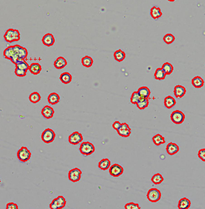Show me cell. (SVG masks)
I'll use <instances>...</instances> for the list:
<instances>
[{
  "mask_svg": "<svg viewBox=\"0 0 205 209\" xmlns=\"http://www.w3.org/2000/svg\"><path fill=\"white\" fill-rule=\"evenodd\" d=\"M13 55L10 61L15 65L19 61L25 60L28 56V51L19 45L12 46Z\"/></svg>",
  "mask_w": 205,
  "mask_h": 209,
  "instance_id": "1",
  "label": "cell"
},
{
  "mask_svg": "<svg viewBox=\"0 0 205 209\" xmlns=\"http://www.w3.org/2000/svg\"><path fill=\"white\" fill-rule=\"evenodd\" d=\"M5 40L8 43L18 42L21 39V34L18 30L9 28L4 35Z\"/></svg>",
  "mask_w": 205,
  "mask_h": 209,
  "instance_id": "2",
  "label": "cell"
},
{
  "mask_svg": "<svg viewBox=\"0 0 205 209\" xmlns=\"http://www.w3.org/2000/svg\"><path fill=\"white\" fill-rule=\"evenodd\" d=\"M17 156L18 159L22 163H27L30 160L32 156L31 152L26 147H22L18 151Z\"/></svg>",
  "mask_w": 205,
  "mask_h": 209,
  "instance_id": "3",
  "label": "cell"
},
{
  "mask_svg": "<svg viewBox=\"0 0 205 209\" xmlns=\"http://www.w3.org/2000/svg\"><path fill=\"white\" fill-rule=\"evenodd\" d=\"M80 152L83 155H90L95 152V147L90 142H83L80 147Z\"/></svg>",
  "mask_w": 205,
  "mask_h": 209,
  "instance_id": "4",
  "label": "cell"
},
{
  "mask_svg": "<svg viewBox=\"0 0 205 209\" xmlns=\"http://www.w3.org/2000/svg\"><path fill=\"white\" fill-rule=\"evenodd\" d=\"M56 137V134L54 130L51 129L47 128L41 134V139L45 143H52Z\"/></svg>",
  "mask_w": 205,
  "mask_h": 209,
  "instance_id": "5",
  "label": "cell"
},
{
  "mask_svg": "<svg viewBox=\"0 0 205 209\" xmlns=\"http://www.w3.org/2000/svg\"><path fill=\"white\" fill-rule=\"evenodd\" d=\"M161 197H162L161 192L156 188L150 189L147 193L148 200L152 203L158 202L161 199Z\"/></svg>",
  "mask_w": 205,
  "mask_h": 209,
  "instance_id": "6",
  "label": "cell"
},
{
  "mask_svg": "<svg viewBox=\"0 0 205 209\" xmlns=\"http://www.w3.org/2000/svg\"><path fill=\"white\" fill-rule=\"evenodd\" d=\"M66 200L63 196H58L50 203L49 208L51 209H62L66 207Z\"/></svg>",
  "mask_w": 205,
  "mask_h": 209,
  "instance_id": "7",
  "label": "cell"
},
{
  "mask_svg": "<svg viewBox=\"0 0 205 209\" xmlns=\"http://www.w3.org/2000/svg\"><path fill=\"white\" fill-rule=\"evenodd\" d=\"M185 119V114L179 110L174 111L171 114V120L175 124H182Z\"/></svg>",
  "mask_w": 205,
  "mask_h": 209,
  "instance_id": "8",
  "label": "cell"
},
{
  "mask_svg": "<svg viewBox=\"0 0 205 209\" xmlns=\"http://www.w3.org/2000/svg\"><path fill=\"white\" fill-rule=\"evenodd\" d=\"M82 172L79 168H73L69 172L68 178L69 180L72 182H78L81 179Z\"/></svg>",
  "mask_w": 205,
  "mask_h": 209,
  "instance_id": "9",
  "label": "cell"
},
{
  "mask_svg": "<svg viewBox=\"0 0 205 209\" xmlns=\"http://www.w3.org/2000/svg\"><path fill=\"white\" fill-rule=\"evenodd\" d=\"M124 172L122 166L118 164H114L109 168V173L112 177H120Z\"/></svg>",
  "mask_w": 205,
  "mask_h": 209,
  "instance_id": "10",
  "label": "cell"
},
{
  "mask_svg": "<svg viewBox=\"0 0 205 209\" xmlns=\"http://www.w3.org/2000/svg\"><path fill=\"white\" fill-rule=\"evenodd\" d=\"M118 134L123 138L129 137L132 133L131 128L126 123H122L120 128L117 130Z\"/></svg>",
  "mask_w": 205,
  "mask_h": 209,
  "instance_id": "11",
  "label": "cell"
},
{
  "mask_svg": "<svg viewBox=\"0 0 205 209\" xmlns=\"http://www.w3.org/2000/svg\"><path fill=\"white\" fill-rule=\"evenodd\" d=\"M83 139V136L78 132H74L69 136V143L71 145H76L82 143Z\"/></svg>",
  "mask_w": 205,
  "mask_h": 209,
  "instance_id": "12",
  "label": "cell"
},
{
  "mask_svg": "<svg viewBox=\"0 0 205 209\" xmlns=\"http://www.w3.org/2000/svg\"><path fill=\"white\" fill-rule=\"evenodd\" d=\"M42 42L44 46L47 47H51L54 45L55 42V38L51 33H46L42 38Z\"/></svg>",
  "mask_w": 205,
  "mask_h": 209,
  "instance_id": "13",
  "label": "cell"
},
{
  "mask_svg": "<svg viewBox=\"0 0 205 209\" xmlns=\"http://www.w3.org/2000/svg\"><path fill=\"white\" fill-rule=\"evenodd\" d=\"M54 113L55 111L53 108L49 106H45L41 111L42 115L46 119H50L53 118Z\"/></svg>",
  "mask_w": 205,
  "mask_h": 209,
  "instance_id": "14",
  "label": "cell"
},
{
  "mask_svg": "<svg viewBox=\"0 0 205 209\" xmlns=\"http://www.w3.org/2000/svg\"><path fill=\"white\" fill-rule=\"evenodd\" d=\"M186 92V88L182 85H176L174 88V94L176 98H182Z\"/></svg>",
  "mask_w": 205,
  "mask_h": 209,
  "instance_id": "15",
  "label": "cell"
},
{
  "mask_svg": "<svg viewBox=\"0 0 205 209\" xmlns=\"http://www.w3.org/2000/svg\"><path fill=\"white\" fill-rule=\"evenodd\" d=\"M179 147L174 143H169L166 147V152L170 155H174L179 152Z\"/></svg>",
  "mask_w": 205,
  "mask_h": 209,
  "instance_id": "16",
  "label": "cell"
},
{
  "mask_svg": "<svg viewBox=\"0 0 205 209\" xmlns=\"http://www.w3.org/2000/svg\"><path fill=\"white\" fill-rule=\"evenodd\" d=\"M68 65L67 60L62 56L58 57L54 62V67L57 69H62Z\"/></svg>",
  "mask_w": 205,
  "mask_h": 209,
  "instance_id": "17",
  "label": "cell"
},
{
  "mask_svg": "<svg viewBox=\"0 0 205 209\" xmlns=\"http://www.w3.org/2000/svg\"><path fill=\"white\" fill-rule=\"evenodd\" d=\"M42 70L41 65L38 63H33L30 65L29 71L32 74L38 75Z\"/></svg>",
  "mask_w": 205,
  "mask_h": 209,
  "instance_id": "18",
  "label": "cell"
},
{
  "mask_svg": "<svg viewBox=\"0 0 205 209\" xmlns=\"http://www.w3.org/2000/svg\"><path fill=\"white\" fill-rule=\"evenodd\" d=\"M150 15L153 19H157L162 16V12L159 7L155 6L151 8L150 11Z\"/></svg>",
  "mask_w": 205,
  "mask_h": 209,
  "instance_id": "19",
  "label": "cell"
},
{
  "mask_svg": "<svg viewBox=\"0 0 205 209\" xmlns=\"http://www.w3.org/2000/svg\"><path fill=\"white\" fill-rule=\"evenodd\" d=\"M137 92L138 93L139 95L146 99H149L150 95H151V91L147 86H142L138 88Z\"/></svg>",
  "mask_w": 205,
  "mask_h": 209,
  "instance_id": "20",
  "label": "cell"
},
{
  "mask_svg": "<svg viewBox=\"0 0 205 209\" xmlns=\"http://www.w3.org/2000/svg\"><path fill=\"white\" fill-rule=\"evenodd\" d=\"M60 80L62 83L65 85L69 84L72 81V75L68 72H63L60 76Z\"/></svg>",
  "mask_w": 205,
  "mask_h": 209,
  "instance_id": "21",
  "label": "cell"
},
{
  "mask_svg": "<svg viewBox=\"0 0 205 209\" xmlns=\"http://www.w3.org/2000/svg\"><path fill=\"white\" fill-rule=\"evenodd\" d=\"M191 205L190 201L187 198H183L179 200L178 205L179 209H188Z\"/></svg>",
  "mask_w": 205,
  "mask_h": 209,
  "instance_id": "22",
  "label": "cell"
},
{
  "mask_svg": "<svg viewBox=\"0 0 205 209\" xmlns=\"http://www.w3.org/2000/svg\"><path fill=\"white\" fill-rule=\"evenodd\" d=\"M176 104V101L174 98L171 96L166 97L164 99V105L168 109L173 108Z\"/></svg>",
  "mask_w": 205,
  "mask_h": 209,
  "instance_id": "23",
  "label": "cell"
},
{
  "mask_svg": "<svg viewBox=\"0 0 205 209\" xmlns=\"http://www.w3.org/2000/svg\"><path fill=\"white\" fill-rule=\"evenodd\" d=\"M204 81L200 76H196L192 80V85L196 88H201L204 86Z\"/></svg>",
  "mask_w": 205,
  "mask_h": 209,
  "instance_id": "24",
  "label": "cell"
},
{
  "mask_svg": "<svg viewBox=\"0 0 205 209\" xmlns=\"http://www.w3.org/2000/svg\"><path fill=\"white\" fill-rule=\"evenodd\" d=\"M60 96L57 93L53 92L51 93L48 97V101L50 104H52V105H55V104H57L60 102Z\"/></svg>",
  "mask_w": 205,
  "mask_h": 209,
  "instance_id": "25",
  "label": "cell"
},
{
  "mask_svg": "<svg viewBox=\"0 0 205 209\" xmlns=\"http://www.w3.org/2000/svg\"><path fill=\"white\" fill-rule=\"evenodd\" d=\"M111 166V163L108 159H102L98 164V167L101 170H107Z\"/></svg>",
  "mask_w": 205,
  "mask_h": 209,
  "instance_id": "26",
  "label": "cell"
},
{
  "mask_svg": "<svg viewBox=\"0 0 205 209\" xmlns=\"http://www.w3.org/2000/svg\"><path fill=\"white\" fill-rule=\"evenodd\" d=\"M113 57L117 61L121 62L125 59L126 53L121 49H118L116 51H115V53H113Z\"/></svg>",
  "mask_w": 205,
  "mask_h": 209,
  "instance_id": "27",
  "label": "cell"
},
{
  "mask_svg": "<svg viewBox=\"0 0 205 209\" xmlns=\"http://www.w3.org/2000/svg\"><path fill=\"white\" fill-rule=\"evenodd\" d=\"M152 141L156 146H160L165 143V138L160 134H157L152 137Z\"/></svg>",
  "mask_w": 205,
  "mask_h": 209,
  "instance_id": "28",
  "label": "cell"
},
{
  "mask_svg": "<svg viewBox=\"0 0 205 209\" xmlns=\"http://www.w3.org/2000/svg\"><path fill=\"white\" fill-rule=\"evenodd\" d=\"M136 105L137 108L140 110H143L146 109L149 106V99L142 97L139 100V102L136 104Z\"/></svg>",
  "mask_w": 205,
  "mask_h": 209,
  "instance_id": "29",
  "label": "cell"
},
{
  "mask_svg": "<svg viewBox=\"0 0 205 209\" xmlns=\"http://www.w3.org/2000/svg\"><path fill=\"white\" fill-rule=\"evenodd\" d=\"M93 63H94L93 59L91 56H85L82 58V64L83 65V66L87 68L92 67Z\"/></svg>",
  "mask_w": 205,
  "mask_h": 209,
  "instance_id": "30",
  "label": "cell"
},
{
  "mask_svg": "<svg viewBox=\"0 0 205 209\" xmlns=\"http://www.w3.org/2000/svg\"><path fill=\"white\" fill-rule=\"evenodd\" d=\"M162 69L164 71L166 75H170L172 73L174 70V67L169 62H165L163 64Z\"/></svg>",
  "mask_w": 205,
  "mask_h": 209,
  "instance_id": "31",
  "label": "cell"
},
{
  "mask_svg": "<svg viewBox=\"0 0 205 209\" xmlns=\"http://www.w3.org/2000/svg\"><path fill=\"white\" fill-rule=\"evenodd\" d=\"M29 67H30V65L25 60L19 61L16 64V68L20 69V70H25L27 72L29 70Z\"/></svg>",
  "mask_w": 205,
  "mask_h": 209,
  "instance_id": "32",
  "label": "cell"
},
{
  "mask_svg": "<svg viewBox=\"0 0 205 209\" xmlns=\"http://www.w3.org/2000/svg\"><path fill=\"white\" fill-rule=\"evenodd\" d=\"M166 74L162 68H158L156 69L154 74V77L157 80H163L165 78Z\"/></svg>",
  "mask_w": 205,
  "mask_h": 209,
  "instance_id": "33",
  "label": "cell"
},
{
  "mask_svg": "<svg viewBox=\"0 0 205 209\" xmlns=\"http://www.w3.org/2000/svg\"><path fill=\"white\" fill-rule=\"evenodd\" d=\"M41 95L38 94V92H37V91H35V92L32 93L30 95V97H29L30 101L32 103H33V104L38 103V102L41 100Z\"/></svg>",
  "mask_w": 205,
  "mask_h": 209,
  "instance_id": "34",
  "label": "cell"
},
{
  "mask_svg": "<svg viewBox=\"0 0 205 209\" xmlns=\"http://www.w3.org/2000/svg\"><path fill=\"white\" fill-rule=\"evenodd\" d=\"M163 181V177L160 173H157L155 175H154L151 178V182L154 184L156 185L160 184Z\"/></svg>",
  "mask_w": 205,
  "mask_h": 209,
  "instance_id": "35",
  "label": "cell"
},
{
  "mask_svg": "<svg viewBox=\"0 0 205 209\" xmlns=\"http://www.w3.org/2000/svg\"><path fill=\"white\" fill-rule=\"evenodd\" d=\"M163 40L167 44H171L175 41V36L171 33H168L164 35Z\"/></svg>",
  "mask_w": 205,
  "mask_h": 209,
  "instance_id": "36",
  "label": "cell"
},
{
  "mask_svg": "<svg viewBox=\"0 0 205 209\" xmlns=\"http://www.w3.org/2000/svg\"><path fill=\"white\" fill-rule=\"evenodd\" d=\"M141 98H142V97H141L139 95V94H138L137 91H134V92H133V94L131 96L130 102L133 104H137L139 102V100H140Z\"/></svg>",
  "mask_w": 205,
  "mask_h": 209,
  "instance_id": "37",
  "label": "cell"
},
{
  "mask_svg": "<svg viewBox=\"0 0 205 209\" xmlns=\"http://www.w3.org/2000/svg\"><path fill=\"white\" fill-rule=\"evenodd\" d=\"M125 209H140L139 205L138 203H135L133 202L128 203L124 206Z\"/></svg>",
  "mask_w": 205,
  "mask_h": 209,
  "instance_id": "38",
  "label": "cell"
},
{
  "mask_svg": "<svg viewBox=\"0 0 205 209\" xmlns=\"http://www.w3.org/2000/svg\"><path fill=\"white\" fill-rule=\"evenodd\" d=\"M199 158L203 162H205V148H202L198 152Z\"/></svg>",
  "mask_w": 205,
  "mask_h": 209,
  "instance_id": "39",
  "label": "cell"
},
{
  "mask_svg": "<svg viewBox=\"0 0 205 209\" xmlns=\"http://www.w3.org/2000/svg\"><path fill=\"white\" fill-rule=\"evenodd\" d=\"M14 72H15V74L18 77H24L26 75H27V71L20 70L17 68H16Z\"/></svg>",
  "mask_w": 205,
  "mask_h": 209,
  "instance_id": "40",
  "label": "cell"
},
{
  "mask_svg": "<svg viewBox=\"0 0 205 209\" xmlns=\"http://www.w3.org/2000/svg\"><path fill=\"white\" fill-rule=\"evenodd\" d=\"M7 209H18V205L16 203H14L13 202H10L7 204L6 205Z\"/></svg>",
  "mask_w": 205,
  "mask_h": 209,
  "instance_id": "41",
  "label": "cell"
},
{
  "mask_svg": "<svg viewBox=\"0 0 205 209\" xmlns=\"http://www.w3.org/2000/svg\"><path fill=\"white\" fill-rule=\"evenodd\" d=\"M121 124H121L119 121H115V122L113 124L112 127H113V128L115 130H118L120 128V127L121 126Z\"/></svg>",
  "mask_w": 205,
  "mask_h": 209,
  "instance_id": "42",
  "label": "cell"
}]
</instances>
